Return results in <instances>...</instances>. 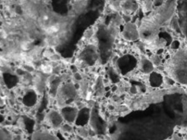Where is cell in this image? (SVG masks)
<instances>
[{"instance_id": "obj_1", "label": "cell", "mask_w": 187, "mask_h": 140, "mask_svg": "<svg viewBox=\"0 0 187 140\" xmlns=\"http://www.w3.org/2000/svg\"><path fill=\"white\" fill-rule=\"evenodd\" d=\"M176 7L177 0H166L143 18L138 27L140 39L146 44H158L161 29L174 18Z\"/></svg>"}, {"instance_id": "obj_5", "label": "cell", "mask_w": 187, "mask_h": 140, "mask_svg": "<svg viewBox=\"0 0 187 140\" xmlns=\"http://www.w3.org/2000/svg\"><path fill=\"white\" fill-rule=\"evenodd\" d=\"M21 48H22V49H23V50H29V44H28L27 43H23V44H21Z\"/></svg>"}, {"instance_id": "obj_3", "label": "cell", "mask_w": 187, "mask_h": 140, "mask_svg": "<svg viewBox=\"0 0 187 140\" xmlns=\"http://www.w3.org/2000/svg\"><path fill=\"white\" fill-rule=\"evenodd\" d=\"M177 23L187 41V0L177 1Z\"/></svg>"}, {"instance_id": "obj_4", "label": "cell", "mask_w": 187, "mask_h": 140, "mask_svg": "<svg viewBox=\"0 0 187 140\" xmlns=\"http://www.w3.org/2000/svg\"><path fill=\"white\" fill-rule=\"evenodd\" d=\"M59 26L57 24H55L48 28L46 31L48 34H52L57 32L59 31Z\"/></svg>"}, {"instance_id": "obj_2", "label": "cell", "mask_w": 187, "mask_h": 140, "mask_svg": "<svg viewBox=\"0 0 187 140\" xmlns=\"http://www.w3.org/2000/svg\"><path fill=\"white\" fill-rule=\"evenodd\" d=\"M166 71L172 79L187 84V50L179 48L169 59Z\"/></svg>"}]
</instances>
